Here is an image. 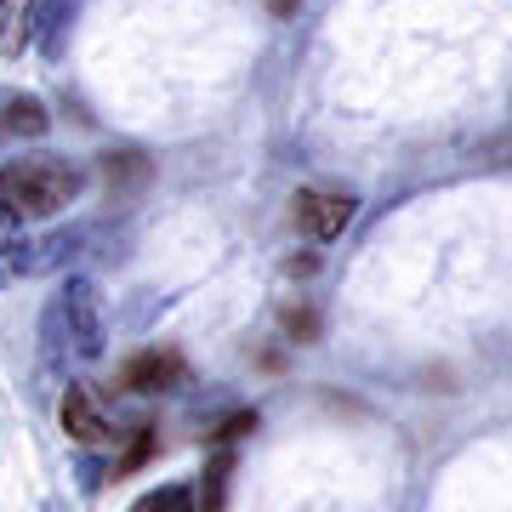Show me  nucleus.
<instances>
[{
    "instance_id": "1",
    "label": "nucleus",
    "mask_w": 512,
    "mask_h": 512,
    "mask_svg": "<svg viewBox=\"0 0 512 512\" xmlns=\"http://www.w3.org/2000/svg\"><path fill=\"white\" fill-rule=\"evenodd\" d=\"M86 194V171L57 154H23L0 165V228H35L63 217Z\"/></svg>"
},
{
    "instance_id": "2",
    "label": "nucleus",
    "mask_w": 512,
    "mask_h": 512,
    "mask_svg": "<svg viewBox=\"0 0 512 512\" xmlns=\"http://www.w3.org/2000/svg\"><path fill=\"white\" fill-rule=\"evenodd\" d=\"M40 330H46L52 353H69V359H103V348H109V319H103V296H97L92 279H80V274L63 279L57 296L46 302Z\"/></svg>"
},
{
    "instance_id": "3",
    "label": "nucleus",
    "mask_w": 512,
    "mask_h": 512,
    "mask_svg": "<svg viewBox=\"0 0 512 512\" xmlns=\"http://www.w3.org/2000/svg\"><path fill=\"white\" fill-rule=\"evenodd\" d=\"M353 211H359V200L353 194H342V188H302L291 200V217H296V228L308 239H342V228L353 222Z\"/></svg>"
},
{
    "instance_id": "4",
    "label": "nucleus",
    "mask_w": 512,
    "mask_h": 512,
    "mask_svg": "<svg viewBox=\"0 0 512 512\" xmlns=\"http://www.w3.org/2000/svg\"><path fill=\"white\" fill-rule=\"evenodd\" d=\"M120 387L126 393H171V387H183V359L171 348L131 353L126 365H120Z\"/></svg>"
},
{
    "instance_id": "5",
    "label": "nucleus",
    "mask_w": 512,
    "mask_h": 512,
    "mask_svg": "<svg viewBox=\"0 0 512 512\" xmlns=\"http://www.w3.org/2000/svg\"><path fill=\"white\" fill-rule=\"evenodd\" d=\"M63 433H69L80 450H109V444L120 439L109 421H103V410L92 404L86 387H69V393H63Z\"/></svg>"
},
{
    "instance_id": "6",
    "label": "nucleus",
    "mask_w": 512,
    "mask_h": 512,
    "mask_svg": "<svg viewBox=\"0 0 512 512\" xmlns=\"http://www.w3.org/2000/svg\"><path fill=\"white\" fill-rule=\"evenodd\" d=\"M46 126H52V114L35 92L0 97V143H35V137H46Z\"/></svg>"
},
{
    "instance_id": "7",
    "label": "nucleus",
    "mask_w": 512,
    "mask_h": 512,
    "mask_svg": "<svg viewBox=\"0 0 512 512\" xmlns=\"http://www.w3.org/2000/svg\"><path fill=\"white\" fill-rule=\"evenodd\" d=\"M40 6L46 0H0V52L23 57L40 40Z\"/></svg>"
},
{
    "instance_id": "8",
    "label": "nucleus",
    "mask_w": 512,
    "mask_h": 512,
    "mask_svg": "<svg viewBox=\"0 0 512 512\" xmlns=\"http://www.w3.org/2000/svg\"><path fill=\"white\" fill-rule=\"evenodd\" d=\"M69 23H74V0H46V6H40V40H35V46L46 57H63Z\"/></svg>"
},
{
    "instance_id": "9",
    "label": "nucleus",
    "mask_w": 512,
    "mask_h": 512,
    "mask_svg": "<svg viewBox=\"0 0 512 512\" xmlns=\"http://www.w3.org/2000/svg\"><path fill=\"white\" fill-rule=\"evenodd\" d=\"M228 473H234V456H228V450H217V456L205 461L200 484H194V495H200V512H222V495H228Z\"/></svg>"
},
{
    "instance_id": "10",
    "label": "nucleus",
    "mask_w": 512,
    "mask_h": 512,
    "mask_svg": "<svg viewBox=\"0 0 512 512\" xmlns=\"http://www.w3.org/2000/svg\"><path fill=\"white\" fill-rule=\"evenodd\" d=\"M131 512H200V495H194V484H160V490L137 495Z\"/></svg>"
},
{
    "instance_id": "11",
    "label": "nucleus",
    "mask_w": 512,
    "mask_h": 512,
    "mask_svg": "<svg viewBox=\"0 0 512 512\" xmlns=\"http://www.w3.org/2000/svg\"><path fill=\"white\" fill-rule=\"evenodd\" d=\"M245 433H256V410H239V416H228L217 433H211V439H217V444H234V439H245Z\"/></svg>"
},
{
    "instance_id": "12",
    "label": "nucleus",
    "mask_w": 512,
    "mask_h": 512,
    "mask_svg": "<svg viewBox=\"0 0 512 512\" xmlns=\"http://www.w3.org/2000/svg\"><path fill=\"white\" fill-rule=\"evenodd\" d=\"M148 450H154V433L143 427V433H137V444H131V450H126L120 461H114V473H131V467H143V461H148Z\"/></svg>"
},
{
    "instance_id": "13",
    "label": "nucleus",
    "mask_w": 512,
    "mask_h": 512,
    "mask_svg": "<svg viewBox=\"0 0 512 512\" xmlns=\"http://www.w3.org/2000/svg\"><path fill=\"white\" fill-rule=\"evenodd\" d=\"M285 330H291L296 342H313V336H319V319H313V313H285Z\"/></svg>"
},
{
    "instance_id": "14",
    "label": "nucleus",
    "mask_w": 512,
    "mask_h": 512,
    "mask_svg": "<svg viewBox=\"0 0 512 512\" xmlns=\"http://www.w3.org/2000/svg\"><path fill=\"white\" fill-rule=\"evenodd\" d=\"M46 512H57V507H46Z\"/></svg>"
}]
</instances>
